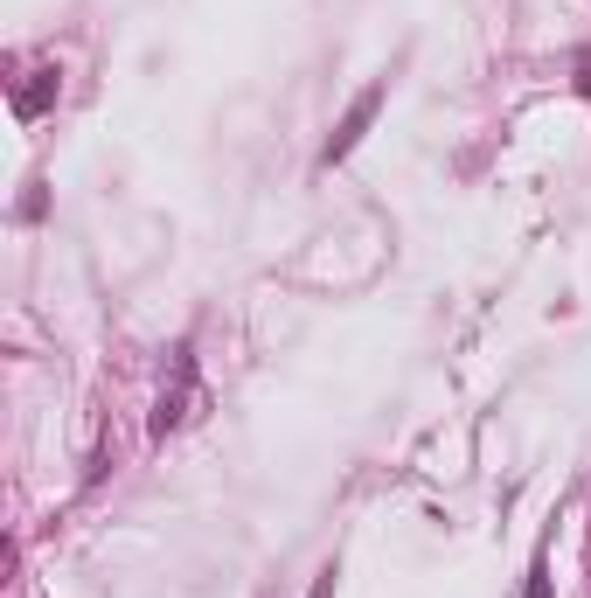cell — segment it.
Listing matches in <instances>:
<instances>
[{
	"label": "cell",
	"mask_w": 591,
	"mask_h": 598,
	"mask_svg": "<svg viewBox=\"0 0 591 598\" xmlns=\"http://www.w3.org/2000/svg\"><path fill=\"white\" fill-rule=\"evenodd\" d=\"M383 98H390V84H369V91L348 105V119H341V126H334V140H327V160H348V153H355V140L369 133V119L383 112Z\"/></svg>",
	"instance_id": "cell-1"
},
{
	"label": "cell",
	"mask_w": 591,
	"mask_h": 598,
	"mask_svg": "<svg viewBox=\"0 0 591 598\" xmlns=\"http://www.w3.org/2000/svg\"><path fill=\"white\" fill-rule=\"evenodd\" d=\"M529 598H550V564L536 557V571H529Z\"/></svg>",
	"instance_id": "cell-2"
},
{
	"label": "cell",
	"mask_w": 591,
	"mask_h": 598,
	"mask_svg": "<svg viewBox=\"0 0 591 598\" xmlns=\"http://www.w3.org/2000/svg\"><path fill=\"white\" fill-rule=\"evenodd\" d=\"M578 91H585V98H591V49H585V56H578Z\"/></svg>",
	"instance_id": "cell-3"
}]
</instances>
